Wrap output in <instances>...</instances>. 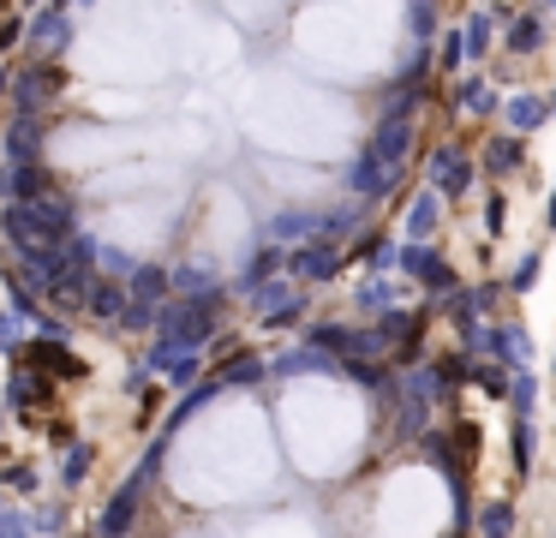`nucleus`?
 Returning <instances> with one entry per match:
<instances>
[{"mask_svg": "<svg viewBox=\"0 0 556 538\" xmlns=\"http://www.w3.org/2000/svg\"><path fill=\"white\" fill-rule=\"evenodd\" d=\"M13 36H18V18H13V7H7V0H0V48L13 42Z\"/></svg>", "mask_w": 556, "mask_h": 538, "instance_id": "nucleus-1", "label": "nucleus"}]
</instances>
